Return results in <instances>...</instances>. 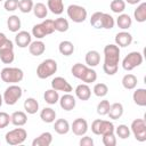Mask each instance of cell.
<instances>
[{
	"mask_svg": "<svg viewBox=\"0 0 146 146\" xmlns=\"http://www.w3.org/2000/svg\"><path fill=\"white\" fill-rule=\"evenodd\" d=\"M57 72V62L52 58L42 60L36 67V75L39 79H47Z\"/></svg>",
	"mask_w": 146,
	"mask_h": 146,
	"instance_id": "1",
	"label": "cell"
},
{
	"mask_svg": "<svg viewBox=\"0 0 146 146\" xmlns=\"http://www.w3.org/2000/svg\"><path fill=\"white\" fill-rule=\"evenodd\" d=\"M0 76H1V80L3 82L16 84L23 80L24 72L18 67H5L1 70Z\"/></svg>",
	"mask_w": 146,
	"mask_h": 146,
	"instance_id": "2",
	"label": "cell"
},
{
	"mask_svg": "<svg viewBox=\"0 0 146 146\" xmlns=\"http://www.w3.org/2000/svg\"><path fill=\"white\" fill-rule=\"evenodd\" d=\"M120 62V47L110 43L104 47V64L110 66H119Z\"/></svg>",
	"mask_w": 146,
	"mask_h": 146,
	"instance_id": "3",
	"label": "cell"
},
{
	"mask_svg": "<svg viewBox=\"0 0 146 146\" xmlns=\"http://www.w3.org/2000/svg\"><path fill=\"white\" fill-rule=\"evenodd\" d=\"M55 32L54 27V21L52 19H44L42 23L35 24L32 27V35L35 36L36 39H42L46 35H49Z\"/></svg>",
	"mask_w": 146,
	"mask_h": 146,
	"instance_id": "4",
	"label": "cell"
},
{
	"mask_svg": "<svg viewBox=\"0 0 146 146\" xmlns=\"http://www.w3.org/2000/svg\"><path fill=\"white\" fill-rule=\"evenodd\" d=\"M26 137H27V132L25 129L23 128H15L10 131H8L5 136V139H6V143L8 145H11V146H16V145H21L23 144L25 140H26Z\"/></svg>",
	"mask_w": 146,
	"mask_h": 146,
	"instance_id": "5",
	"label": "cell"
},
{
	"mask_svg": "<svg viewBox=\"0 0 146 146\" xmlns=\"http://www.w3.org/2000/svg\"><path fill=\"white\" fill-rule=\"evenodd\" d=\"M22 95H23V90H22V88L19 86L10 84L8 88H6L2 98H3V102L7 105L11 106V105H15L21 99Z\"/></svg>",
	"mask_w": 146,
	"mask_h": 146,
	"instance_id": "6",
	"label": "cell"
},
{
	"mask_svg": "<svg viewBox=\"0 0 146 146\" xmlns=\"http://www.w3.org/2000/svg\"><path fill=\"white\" fill-rule=\"evenodd\" d=\"M66 13L68 18H71V21L74 23H83L88 16L87 9L79 5H70L66 9Z\"/></svg>",
	"mask_w": 146,
	"mask_h": 146,
	"instance_id": "7",
	"label": "cell"
},
{
	"mask_svg": "<svg viewBox=\"0 0 146 146\" xmlns=\"http://www.w3.org/2000/svg\"><path fill=\"white\" fill-rule=\"evenodd\" d=\"M143 63V55L139 51L129 52L122 60V67L125 71H132Z\"/></svg>",
	"mask_w": 146,
	"mask_h": 146,
	"instance_id": "8",
	"label": "cell"
},
{
	"mask_svg": "<svg viewBox=\"0 0 146 146\" xmlns=\"http://www.w3.org/2000/svg\"><path fill=\"white\" fill-rule=\"evenodd\" d=\"M130 131L132 132L133 137L138 141H145L146 140V122L144 119H136L131 122Z\"/></svg>",
	"mask_w": 146,
	"mask_h": 146,
	"instance_id": "9",
	"label": "cell"
},
{
	"mask_svg": "<svg viewBox=\"0 0 146 146\" xmlns=\"http://www.w3.org/2000/svg\"><path fill=\"white\" fill-rule=\"evenodd\" d=\"M71 130L73 131V133L75 136L82 137L88 131V122L82 117H78L73 121V123L71 125Z\"/></svg>",
	"mask_w": 146,
	"mask_h": 146,
	"instance_id": "10",
	"label": "cell"
},
{
	"mask_svg": "<svg viewBox=\"0 0 146 146\" xmlns=\"http://www.w3.org/2000/svg\"><path fill=\"white\" fill-rule=\"evenodd\" d=\"M51 88L55 89V90H57V91H63V92H71L73 90L72 86L63 76H56V78H54L51 80Z\"/></svg>",
	"mask_w": 146,
	"mask_h": 146,
	"instance_id": "11",
	"label": "cell"
},
{
	"mask_svg": "<svg viewBox=\"0 0 146 146\" xmlns=\"http://www.w3.org/2000/svg\"><path fill=\"white\" fill-rule=\"evenodd\" d=\"M59 105L64 111H72L75 105H76V100L75 97L73 95H71L70 92H65L62 97H59Z\"/></svg>",
	"mask_w": 146,
	"mask_h": 146,
	"instance_id": "12",
	"label": "cell"
},
{
	"mask_svg": "<svg viewBox=\"0 0 146 146\" xmlns=\"http://www.w3.org/2000/svg\"><path fill=\"white\" fill-rule=\"evenodd\" d=\"M32 42V35L27 31H18L15 35V43L19 48H26Z\"/></svg>",
	"mask_w": 146,
	"mask_h": 146,
	"instance_id": "13",
	"label": "cell"
},
{
	"mask_svg": "<svg viewBox=\"0 0 146 146\" xmlns=\"http://www.w3.org/2000/svg\"><path fill=\"white\" fill-rule=\"evenodd\" d=\"M132 43V35L127 32V31H122V32H119L116 33L115 35V44L117 47H128Z\"/></svg>",
	"mask_w": 146,
	"mask_h": 146,
	"instance_id": "14",
	"label": "cell"
},
{
	"mask_svg": "<svg viewBox=\"0 0 146 146\" xmlns=\"http://www.w3.org/2000/svg\"><path fill=\"white\" fill-rule=\"evenodd\" d=\"M10 122L16 127H23L27 122V115L23 111H16L10 115Z\"/></svg>",
	"mask_w": 146,
	"mask_h": 146,
	"instance_id": "15",
	"label": "cell"
},
{
	"mask_svg": "<svg viewBox=\"0 0 146 146\" xmlns=\"http://www.w3.org/2000/svg\"><path fill=\"white\" fill-rule=\"evenodd\" d=\"M52 143V135L48 131L42 132L32 141V146H49Z\"/></svg>",
	"mask_w": 146,
	"mask_h": 146,
	"instance_id": "16",
	"label": "cell"
},
{
	"mask_svg": "<svg viewBox=\"0 0 146 146\" xmlns=\"http://www.w3.org/2000/svg\"><path fill=\"white\" fill-rule=\"evenodd\" d=\"M44 50H46V44L41 40L32 41L30 43V46H29V51L33 56H40V55H42L44 52Z\"/></svg>",
	"mask_w": 146,
	"mask_h": 146,
	"instance_id": "17",
	"label": "cell"
},
{
	"mask_svg": "<svg viewBox=\"0 0 146 146\" xmlns=\"http://www.w3.org/2000/svg\"><path fill=\"white\" fill-rule=\"evenodd\" d=\"M75 96L80 100H88L90 98V96H91V89L89 88V86L87 83L79 84L75 88Z\"/></svg>",
	"mask_w": 146,
	"mask_h": 146,
	"instance_id": "18",
	"label": "cell"
},
{
	"mask_svg": "<svg viewBox=\"0 0 146 146\" xmlns=\"http://www.w3.org/2000/svg\"><path fill=\"white\" fill-rule=\"evenodd\" d=\"M54 122H55L54 123V130L58 135H66L71 129L68 121L65 120V119H58V120H56Z\"/></svg>",
	"mask_w": 146,
	"mask_h": 146,
	"instance_id": "19",
	"label": "cell"
},
{
	"mask_svg": "<svg viewBox=\"0 0 146 146\" xmlns=\"http://www.w3.org/2000/svg\"><path fill=\"white\" fill-rule=\"evenodd\" d=\"M132 99H133V102H135L136 105H138L140 107L146 106V89H144V88L136 89L133 91Z\"/></svg>",
	"mask_w": 146,
	"mask_h": 146,
	"instance_id": "20",
	"label": "cell"
},
{
	"mask_svg": "<svg viewBox=\"0 0 146 146\" xmlns=\"http://www.w3.org/2000/svg\"><path fill=\"white\" fill-rule=\"evenodd\" d=\"M122 114H123V105L121 103H113V104H111L108 113H107L110 119L117 120V119H120L122 116Z\"/></svg>",
	"mask_w": 146,
	"mask_h": 146,
	"instance_id": "21",
	"label": "cell"
},
{
	"mask_svg": "<svg viewBox=\"0 0 146 146\" xmlns=\"http://www.w3.org/2000/svg\"><path fill=\"white\" fill-rule=\"evenodd\" d=\"M100 62V55L97 50H89L86 54V64L89 67H95Z\"/></svg>",
	"mask_w": 146,
	"mask_h": 146,
	"instance_id": "22",
	"label": "cell"
},
{
	"mask_svg": "<svg viewBox=\"0 0 146 146\" xmlns=\"http://www.w3.org/2000/svg\"><path fill=\"white\" fill-rule=\"evenodd\" d=\"M122 86H123V88L124 89H127V90H132V89H135L136 87H137V82H138V80H137V76L136 75H133V74H131V73H128V74H125L123 78H122Z\"/></svg>",
	"mask_w": 146,
	"mask_h": 146,
	"instance_id": "23",
	"label": "cell"
},
{
	"mask_svg": "<svg viewBox=\"0 0 146 146\" xmlns=\"http://www.w3.org/2000/svg\"><path fill=\"white\" fill-rule=\"evenodd\" d=\"M24 110L27 114H35L39 111V103L35 98L29 97L24 100Z\"/></svg>",
	"mask_w": 146,
	"mask_h": 146,
	"instance_id": "24",
	"label": "cell"
},
{
	"mask_svg": "<svg viewBox=\"0 0 146 146\" xmlns=\"http://www.w3.org/2000/svg\"><path fill=\"white\" fill-rule=\"evenodd\" d=\"M47 8L55 15H60L64 11V3L63 0H48Z\"/></svg>",
	"mask_w": 146,
	"mask_h": 146,
	"instance_id": "25",
	"label": "cell"
},
{
	"mask_svg": "<svg viewBox=\"0 0 146 146\" xmlns=\"http://www.w3.org/2000/svg\"><path fill=\"white\" fill-rule=\"evenodd\" d=\"M133 17L138 23H144L146 21V2H140L133 11Z\"/></svg>",
	"mask_w": 146,
	"mask_h": 146,
	"instance_id": "26",
	"label": "cell"
},
{
	"mask_svg": "<svg viewBox=\"0 0 146 146\" xmlns=\"http://www.w3.org/2000/svg\"><path fill=\"white\" fill-rule=\"evenodd\" d=\"M40 119L46 123H52L56 119V112L51 107H44L40 112Z\"/></svg>",
	"mask_w": 146,
	"mask_h": 146,
	"instance_id": "27",
	"label": "cell"
},
{
	"mask_svg": "<svg viewBox=\"0 0 146 146\" xmlns=\"http://www.w3.org/2000/svg\"><path fill=\"white\" fill-rule=\"evenodd\" d=\"M21 25H22L21 24V19H19V17L17 15H11V16L8 17L7 26H8V30L10 32H14V33L18 32L19 29H21Z\"/></svg>",
	"mask_w": 146,
	"mask_h": 146,
	"instance_id": "28",
	"label": "cell"
},
{
	"mask_svg": "<svg viewBox=\"0 0 146 146\" xmlns=\"http://www.w3.org/2000/svg\"><path fill=\"white\" fill-rule=\"evenodd\" d=\"M43 98H44V100H46L47 104L55 105L59 100V95H58V91L57 90H55V89L51 88V89H48V90L44 91Z\"/></svg>",
	"mask_w": 146,
	"mask_h": 146,
	"instance_id": "29",
	"label": "cell"
},
{
	"mask_svg": "<svg viewBox=\"0 0 146 146\" xmlns=\"http://www.w3.org/2000/svg\"><path fill=\"white\" fill-rule=\"evenodd\" d=\"M58 50L64 56H71L74 52V44L68 40H64V41H62L59 43Z\"/></svg>",
	"mask_w": 146,
	"mask_h": 146,
	"instance_id": "30",
	"label": "cell"
},
{
	"mask_svg": "<svg viewBox=\"0 0 146 146\" xmlns=\"http://www.w3.org/2000/svg\"><path fill=\"white\" fill-rule=\"evenodd\" d=\"M32 10H33L34 16L38 17V18H46L47 15H48V8H47V6H46L44 3H42V2H36V3H34Z\"/></svg>",
	"mask_w": 146,
	"mask_h": 146,
	"instance_id": "31",
	"label": "cell"
},
{
	"mask_svg": "<svg viewBox=\"0 0 146 146\" xmlns=\"http://www.w3.org/2000/svg\"><path fill=\"white\" fill-rule=\"evenodd\" d=\"M116 24H117V26L120 29L128 30L132 24V19L128 14H120L117 19H116Z\"/></svg>",
	"mask_w": 146,
	"mask_h": 146,
	"instance_id": "32",
	"label": "cell"
},
{
	"mask_svg": "<svg viewBox=\"0 0 146 146\" xmlns=\"http://www.w3.org/2000/svg\"><path fill=\"white\" fill-rule=\"evenodd\" d=\"M0 59L5 64H11L14 62V59H15L14 49L13 48H8V49L0 50Z\"/></svg>",
	"mask_w": 146,
	"mask_h": 146,
	"instance_id": "33",
	"label": "cell"
},
{
	"mask_svg": "<svg viewBox=\"0 0 146 146\" xmlns=\"http://www.w3.org/2000/svg\"><path fill=\"white\" fill-rule=\"evenodd\" d=\"M54 27H55V31H57V32H66L70 27V24L66 18L58 17L54 21Z\"/></svg>",
	"mask_w": 146,
	"mask_h": 146,
	"instance_id": "34",
	"label": "cell"
},
{
	"mask_svg": "<svg viewBox=\"0 0 146 146\" xmlns=\"http://www.w3.org/2000/svg\"><path fill=\"white\" fill-rule=\"evenodd\" d=\"M80 80H82L87 84L88 83H92V82H95L97 80V73H96V71L94 68L87 67V70L84 71V73L82 74V76H81Z\"/></svg>",
	"mask_w": 146,
	"mask_h": 146,
	"instance_id": "35",
	"label": "cell"
},
{
	"mask_svg": "<svg viewBox=\"0 0 146 146\" xmlns=\"http://www.w3.org/2000/svg\"><path fill=\"white\" fill-rule=\"evenodd\" d=\"M114 124L111 121L107 120H100V125H99V136L102 135H106V133H111L114 132Z\"/></svg>",
	"mask_w": 146,
	"mask_h": 146,
	"instance_id": "36",
	"label": "cell"
},
{
	"mask_svg": "<svg viewBox=\"0 0 146 146\" xmlns=\"http://www.w3.org/2000/svg\"><path fill=\"white\" fill-rule=\"evenodd\" d=\"M114 24H115L114 18L110 14L103 13V15H102V29H106V30L113 29Z\"/></svg>",
	"mask_w": 146,
	"mask_h": 146,
	"instance_id": "37",
	"label": "cell"
},
{
	"mask_svg": "<svg viewBox=\"0 0 146 146\" xmlns=\"http://www.w3.org/2000/svg\"><path fill=\"white\" fill-rule=\"evenodd\" d=\"M114 131H115L116 136L119 138H121V139L129 138L130 137V133H131L130 128L128 125H125V124H120L119 127H116V129H114Z\"/></svg>",
	"mask_w": 146,
	"mask_h": 146,
	"instance_id": "38",
	"label": "cell"
},
{
	"mask_svg": "<svg viewBox=\"0 0 146 146\" xmlns=\"http://www.w3.org/2000/svg\"><path fill=\"white\" fill-rule=\"evenodd\" d=\"M110 8L115 14H122L123 10L125 9V2L124 0H112Z\"/></svg>",
	"mask_w": 146,
	"mask_h": 146,
	"instance_id": "39",
	"label": "cell"
},
{
	"mask_svg": "<svg viewBox=\"0 0 146 146\" xmlns=\"http://www.w3.org/2000/svg\"><path fill=\"white\" fill-rule=\"evenodd\" d=\"M87 65H84V64H82V63H76V64H74L73 66H72V68H71V72H72V75L74 76V78H76V79H81V76H82V74L84 73V71L87 70Z\"/></svg>",
	"mask_w": 146,
	"mask_h": 146,
	"instance_id": "40",
	"label": "cell"
},
{
	"mask_svg": "<svg viewBox=\"0 0 146 146\" xmlns=\"http://www.w3.org/2000/svg\"><path fill=\"white\" fill-rule=\"evenodd\" d=\"M94 94L97 96V97H105L108 92V87L105 84V83H96L94 86V89H92Z\"/></svg>",
	"mask_w": 146,
	"mask_h": 146,
	"instance_id": "41",
	"label": "cell"
},
{
	"mask_svg": "<svg viewBox=\"0 0 146 146\" xmlns=\"http://www.w3.org/2000/svg\"><path fill=\"white\" fill-rule=\"evenodd\" d=\"M33 6H34V3L32 0H19L18 9L24 14H29L30 11H32Z\"/></svg>",
	"mask_w": 146,
	"mask_h": 146,
	"instance_id": "42",
	"label": "cell"
},
{
	"mask_svg": "<svg viewBox=\"0 0 146 146\" xmlns=\"http://www.w3.org/2000/svg\"><path fill=\"white\" fill-rule=\"evenodd\" d=\"M110 102L107 99H104V100H100L97 105V113L99 115H107L108 113V110H110Z\"/></svg>",
	"mask_w": 146,
	"mask_h": 146,
	"instance_id": "43",
	"label": "cell"
},
{
	"mask_svg": "<svg viewBox=\"0 0 146 146\" xmlns=\"http://www.w3.org/2000/svg\"><path fill=\"white\" fill-rule=\"evenodd\" d=\"M102 11H96L91 15L90 18V24L95 27V29H102Z\"/></svg>",
	"mask_w": 146,
	"mask_h": 146,
	"instance_id": "44",
	"label": "cell"
},
{
	"mask_svg": "<svg viewBox=\"0 0 146 146\" xmlns=\"http://www.w3.org/2000/svg\"><path fill=\"white\" fill-rule=\"evenodd\" d=\"M103 144L105 146H115L116 145V137L114 132L103 135Z\"/></svg>",
	"mask_w": 146,
	"mask_h": 146,
	"instance_id": "45",
	"label": "cell"
},
{
	"mask_svg": "<svg viewBox=\"0 0 146 146\" xmlns=\"http://www.w3.org/2000/svg\"><path fill=\"white\" fill-rule=\"evenodd\" d=\"M19 0H6L3 3V7L7 11H14L18 8Z\"/></svg>",
	"mask_w": 146,
	"mask_h": 146,
	"instance_id": "46",
	"label": "cell"
},
{
	"mask_svg": "<svg viewBox=\"0 0 146 146\" xmlns=\"http://www.w3.org/2000/svg\"><path fill=\"white\" fill-rule=\"evenodd\" d=\"M10 123V115L6 112H0V129L6 128Z\"/></svg>",
	"mask_w": 146,
	"mask_h": 146,
	"instance_id": "47",
	"label": "cell"
},
{
	"mask_svg": "<svg viewBox=\"0 0 146 146\" xmlns=\"http://www.w3.org/2000/svg\"><path fill=\"white\" fill-rule=\"evenodd\" d=\"M79 145L80 146H92L94 145V139L89 136H84L80 139L79 141Z\"/></svg>",
	"mask_w": 146,
	"mask_h": 146,
	"instance_id": "48",
	"label": "cell"
},
{
	"mask_svg": "<svg viewBox=\"0 0 146 146\" xmlns=\"http://www.w3.org/2000/svg\"><path fill=\"white\" fill-rule=\"evenodd\" d=\"M99 125H100V119H97L91 123V131L97 136H99Z\"/></svg>",
	"mask_w": 146,
	"mask_h": 146,
	"instance_id": "49",
	"label": "cell"
},
{
	"mask_svg": "<svg viewBox=\"0 0 146 146\" xmlns=\"http://www.w3.org/2000/svg\"><path fill=\"white\" fill-rule=\"evenodd\" d=\"M7 40H8V38L6 36V34H5V33H1V32H0V48H1L2 46H3V43H5V42H6Z\"/></svg>",
	"mask_w": 146,
	"mask_h": 146,
	"instance_id": "50",
	"label": "cell"
},
{
	"mask_svg": "<svg viewBox=\"0 0 146 146\" xmlns=\"http://www.w3.org/2000/svg\"><path fill=\"white\" fill-rule=\"evenodd\" d=\"M141 0H125L124 2H128L129 5H137V3H140Z\"/></svg>",
	"mask_w": 146,
	"mask_h": 146,
	"instance_id": "51",
	"label": "cell"
},
{
	"mask_svg": "<svg viewBox=\"0 0 146 146\" xmlns=\"http://www.w3.org/2000/svg\"><path fill=\"white\" fill-rule=\"evenodd\" d=\"M2 103H3V98H2V96L0 95V106L2 105Z\"/></svg>",
	"mask_w": 146,
	"mask_h": 146,
	"instance_id": "52",
	"label": "cell"
},
{
	"mask_svg": "<svg viewBox=\"0 0 146 146\" xmlns=\"http://www.w3.org/2000/svg\"><path fill=\"white\" fill-rule=\"evenodd\" d=\"M1 1H2V0H0V2H1Z\"/></svg>",
	"mask_w": 146,
	"mask_h": 146,
	"instance_id": "53",
	"label": "cell"
}]
</instances>
